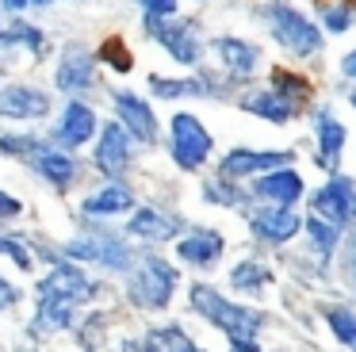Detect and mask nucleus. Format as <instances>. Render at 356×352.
<instances>
[{"instance_id": "412c9836", "label": "nucleus", "mask_w": 356, "mask_h": 352, "mask_svg": "<svg viewBox=\"0 0 356 352\" xmlns=\"http://www.w3.org/2000/svg\"><path fill=\"white\" fill-rule=\"evenodd\" d=\"M241 107L253 111V115H261V119H268V122H287L295 111H299V107L287 104L276 88H272V92H249V96L241 99Z\"/></svg>"}, {"instance_id": "2eb2a0df", "label": "nucleus", "mask_w": 356, "mask_h": 352, "mask_svg": "<svg viewBox=\"0 0 356 352\" xmlns=\"http://www.w3.org/2000/svg\"><path fill=\"white\" fill-rule=\"evenodd\" d=\"M92 134H96V115H92V107L81 104V99H73V104L65 107L62 122L54 127V142L77 150V145H85Z\"/></svg>"}, {"instance_id": "4c0bfd02", "label": "nucleus", "mask_w": 356, "mask_h": 352, "mask_svg": "<svg viewBox=\"0 0 356 352\" xmlns=\"http://www.w3.org/2000/svg\"><path fill=\"white\" fill-rule=\"evenodd\" d=\"M345 73H348V77H356V50L345 58Z\"/></svg>"}, {"instance_id": "ddd939ff", "label": "nucleus", "mask_w": 356, "mask_h": 352, "mask_svg": "<svg viewBox=\"0 0 356 352\" xmlns=\"http://www.w3.org/2000/svg\"><path fill=\"white\" fill-rule=\"evenodd\" d=\"M47 111H50V96L39 88L8 84L0 92V115H8V119H42Z\"/></svg>"}, {"instance_id": "58836bf2", "label": "nucleus", "mask_w": 356, "mask_h": 352, "mask_svg": "<svg viewBox=\"0 0 356 352\" xmlns=\"http://www.w3.org/2000/svg\"><path fill=\"white\" fill-rule=\"evenodd\" d=\"M31 4V0H4V8H8V12H19V8H27Z\"/></svg>"}, {"instance_id": "dca6fc26", "label": "nucleus", "mask_w": 356, "mask_h": 352, "mask_svg": "<svg viewBox=\"0 0 356 352\" xmlns=\"http://www.w3.org/2000/svg\"><path fill=\"white\" fill-rule=\"evenodd\" d=\"M253 195L264 199V203H272V207H291L295 199L302 195V176L295 173V168H276V173L261 176V180L253 184Z\"/></svg>"}, {"instance_id": "5701e85b", "label": "nucleus", "mask_w": 356, "mask_h": 352, "mask_svg": "<svg viewBox=\"0 0 356 352\" xmlns=\"http://www.w3.org/2000/svg\"><path fill=\"white\" fill-rule=\"evenodd\" d=\"M142 352H200V349H195L192 337H188L180 326H157V329L146 333Z\"/></svg>"}, {"instance_id": "4468645a", "label": "nucleus", "mask_w": 356, "mask_h": 352, "mask_svg": "<svg viewBox=\"0 0 356 352\" xmlns=\"http://www.w3.org/2000/svg\"><path fill=\"white\" fill-rule=\"evenodd\" d=\"M127 165H131V142H127V130H123V122H108V127L100 130V145H96V168L119 176Z\"/></svg>"}, {"instance_id": "4be33fe9", "label": "nucleus", "mask_w": 356, "mask_h": 352, "mask_svg": "<svg viewBox=\"0 0 356 352\" xmlns=\"http://www.w3.org/2000/svg\"><path fill=\"white\" fill-rule=\"evenodd\" d=\"M215 50L222 54L230 73H238V77H249L257 69V61H261V50L253 42H241V38H215Z\"/></svg>"}, {"instance_id": "f03ea898", "label": "nucleus", "mask_w": 356, "mask_h": 352, "mask_svg": "<svg viewBox=\"0 0 356 352\" xmlns=\"http://www.w3.org/2000/svg\"><path fill=\"white\" fill-rule=\"evenodd\" d=\"M192 306L211 321V326H218L230 337V352H261V344H257V329L264 326L261 310L230 303V298H222L215 287H207V283H195L192 287Z\"/></svg>"}, {"instance_id": "e433bc0d", "label": "nucleus", "mask_w": 356, "mask_h": 352, "mask_svg": "<svg viewBox=\"0 0 356 352\" xmlns=\"http://www.w3.org/2000/svg\"><path fill=\"white\" fill-rule=\"evenodd\" d=\"M348 275H353V291H356V234H353V264H348Z\"/></svg>"}, {"instance_id": "0eeeda50", "label": "nucleus", "mask_w": 356, "mask_h": 352, "mask_svg": "<svg viewBox=\"0 0 356 352\" xmlns=\"http://www.w3.org/2000/svg\"><path fill=\"white\" fill-rule=\"evenodd\" d=\"M65 257H73V260H96V264H104V268H115V272H123V268H131V249H127L119 237H111V234H92V237H77V241H70L65 245Z\"/></svg>"}, {"instance_id": "72a5a7b5", "label": "nucleus", "mask_w": 356, "mask_h": 352, "mask_svg": "<svg viewBox=\"0 0 356 352\" xmlns=\"http://www.w3.org/2000/svg\"><path fill=\"white\" fill-rule=\"evenodd\" d=\"M138 4H142V12L154 15V19H161V15H172V12H177V0H138Z\"/></svg>"}, {"instance_id": "c756f323", "label": "nucleus", "mask_w": 356, "mask_h": 352, "mask_svg": "<svg viewBox=\"0 0 356 352\" xmlns=\"http://www.w3.org/2000/svg\"><path fill=\"white\" fill-rule=\"evenodd\" d=\"M4 42H12V46H31L35 54L42 50V31H35L31 23H12L8 31H4Z\"/></svg>"}, {"instance_id": "a211bd4d", "label": "nucleus", "mask_w": 356, "mask_h": 352, "mask_svg": "<svg viewBox=\"0 0 356 352\" xmlns=\"http://www.w3.org/2000/svg\"><path fill=\"white\" fill-rule=\"evenodd\" d=\"M180 260L184 264H195V268H215L218 257H222V237L215 234V230H195V234H188L184 241L177 245Z\"/></svg>"}, {"instance_id": "6e6552de", "label": "nucleus", "mask_w": 356, "mask_h": 352, "mask_svg": "<svg viewBox=\"0 0 356 352\" xmlns=\"http://www.w3.org/2000/svg\"><path fill=\"white\" fill-rule=\"evenodd\" d=\"M314 214L333 226H345L356 218V184L348 176H333L325 180V188L314 195Z\"/></svg>"}, {"instance_id": "7c9ffc66", "label": "nucleus", "mask_w": 356, "mask_h": 352, "mask_svg": "<svg viewBox=\"0 0 356 352\" xmlns=\"http://www.w3.org/2000/svg\"><path fill=\"white\" fill-rule=\"evenodd\" d=\"M322 19L330 31H345L353 23V8L348 4H322Z\"/></svg>"}, {"instance_id": "f257e3e1", "label": "nucleus", "mask_w": 356, "mask_h": 352, "mask_svg": "<svg viewBox=\"0 0 356 352\" xmlns=\"http://www.w3.org/2000/svg\"><path fill=\"white\" fill-rule=\"evenodd\" d=\"M92 295H96L92 280H88L77 264L58 260V264L50 268V275L39 283V310H35V326L31 329L42 333V337L65 329L73 321V314H77V306L88 303Z\"/></svg>"}, {"instance_id": "20e7f679", "label": "nucleus", "mask_w": 356, "mask_h": 352, "mask_svg": "<svg viewBox=\"0 0 356 352\" xmlns=\"http://www.w3.org/2000/svg\"><path fill=\"white\" fill-rule=\"evenodd\" d=\"M0 150L4 153H24L58 191H65L73 184V176H77L73 157H65L62 150H54L50 142H39V138H0Z\"/></svg>"}, {"instance_id": "ea45409f", "label": "nucleus", "mask_w": 356, "mask_h": 352, "mask_svg": "<svg viewBox=\"0 0 356 352\" xmlns=\"http://www.w3.org/2000/svg\"><path fill=\"white\" fill-rule=\"evenodd\" d=\"M31 4H39V8H50V4H54V0H31Z\"/></svg>"}, {"instance_id": "7ed1b4c3", "label": "nucleus", "mask_w": 356, "mask_h": 352, "mask_svg": "<svg viewBox=\"0 0 356 352\" xmlns=\"http://www.w3.org/2000/svg\"><path fill=\"white\" fill-rule=\"evenodd\" d=\"M268 27H272V35H276V42L284 46V50L299 54V58L322 50V35H318V27L302 12H295L287 0H272L268 4Z\"/></svg>"}, {"instance_id": "cd10ccee", "label": "nucleus", "mask_w": 356, "mask_h": 352, "mask_svg": "<svg viewBox=\"0 0 356 352\" xmlns=\"http://www.w3.org/2000/svg\"><path fill=\"white\" fill-rule=\"evenodd\" d=\"M272 88L280 92V96L287 99V104H295V107H302L310 99V84L302 81V77H295V73H287V69H280L276 77H272Z\"/></svg>"}, {"instance_id": "f8f14e48", "label": "nucleus", "mask_w": 356, "mask_h": 352, "mask_svg": "<svg viewBox=\"0 0 356 352\" xmlns=\"http://www.w3.org/2000/svg\"><path fill=\"white\" fill-rule=\"evenodd\" d=\"M115 111H119V122H123L127 130H131L134 138H138L142 145H149L157 138V119L154 111H149V104L142 96H134V92H115Z\"/></svg>"}, {"instance_id": "1a4fd4ad", "label": "nucleus", "mask_w": 356, "mask_h": 352, "mask_svg": "<svg viewBox=\"0 0 356 352\" xmlns=\"http://www.w3.org/2000/svg\"><path fill=\"white\" fill-rule=\"evenodd\" d=\"M146 27L180 65H195L200 61V35H195V23H161L154 15H146Z\"/></svg>"}, {"instance_id": "c9c22d12", "label": "nucleus", "mask_w": 356, "mask_h": 352, "mask_svg": "<svg viewBox=\"0 0 356 352\" xmlns=\"http://www.w3.org/2000/svg\"><path fill=\"white\" fill-rule=\"evenodd\" d=\"M16 303H19V291L0 275V310H8V306H16Z\"/></svg>"}, {"instance_id": "79ce46f5", "label": "nucleus", "mask_w": 356, "mask_h": 352, "mask_svg": "<svg viewBox=\"0 0 356 352\" xmlns=\"http://www.w3.org/2000/svg\"><path fill=\"white\" fill-rule=\"evenodd\" d=\"M0 38H4V35H0Z\"/></svg>"}, {"instance_id": "423d86ee", "label": "nucleus", "mask_w": 356, "mask_h": 352, "mask_svg": "<svg viewBox=\"0 0 356 352\" xmlns=\"http://www.w3.org/2000/svg\"><path fill=\"white\" fill-rule=\"evenodd\" d=\"M207 157H211V134L203 130V122L188 111L172 115V161L184 173H195V168L207 165Z\"/></svg>"}, {"instance_id": "a878e982", "label": "nucleus", "mask_w": 356, "mask_h": 352, "mask_svg": "<svg viewBox=\"0 0 356 352\" xmlns=\"http://www.w3.org/2000/svg\"><path fill=\"white\" fill-rule=\"evenodd\" d=\"M149 92H157V96H165V99L203 96V92H207V81H200V77H192V81H165V77H154V81H149Z\"/></svg>"}, {"instance_id": "c85d7f7f", "label": "nucleus", "mask_w": 356, "mask_h": 352, "mask_svg": "<svg viewBox=\"0 0 356 352\" xmlns=\"http://www.w3.org/2000/svg\"><path fill=\"white\" fill-rule=\"evenodd\" d=\"M307 230H310V237H314V249L322 253V257H330L333 245H337V226L314 214V218H307Z\"/></svg>"}, {"instance_id": "9b49d317", "label": "nucleus", "mask_w": 356, "mask_h": 352, "mask_svg": "<svg viewBox=\"0 0 356 352\" xmlns=\"http://www.w3.org/2000/svg\"><path fill=\"white\" fill-rule=\"evenodd\" d=\"M287 161H291V153L287 150H230L222 157V176H249V173H257V176H268V173H276V168H287Z\"/></svg>"}, {"instance_id": "f3484780", "label": "nucleus", "mask_w": 356, "mask_h": 352, "mask_svg": "<svg viewBox=\"0 0 356 352\" xmlns=\"http://www.w3.org/2000/svg\"><path fill=\"white\" fill-rule=\"evenodd\" d=\"M180 226H184L180 218L161 214V211H154V207H138L134 218L127 222V230H131L134 237H142V241H169L172 234H180Z\"/></svg>"}, {"instance_id": "393cba45", "label": "nucleus", "mask_w": 356, "mask_h": 352, "mask_svg": "<svg viewBox=\"0 0 356 352\" xmlns=\"http://www.w3.org/2000/svg\"><path fill=\"white\" fill-rule=\"evenodd\" d=\"M268 280H272L268 268L257 264V260H241V264H234V272H230V283L238 291H249V295H257V291H261Z\"/></svg>"}, {"instance_id": "9d476101", "label": "nucleus", "mask_w": 356, "mask_h": 352, "mask_svg": "<svg viewBox=\"0 0 356 352\" xmlns=\"http://www.w3.org/2000/svg\"><path fill=\"white\" fill-rule=\"evenodd\" d=\"M249 226H253V234L261 237V241L284 245L302 230V218L291 207H257V211H249Z\"/></svg>"}, {"instance_id": "6ab92c4d", "label": "nucleus", "mask_w": 356, "mask_h": 352, "mask_svg": "<svg viewBox=\"0 0 356 352\" xmlns=\"http://www.w3.org/2000/svg\"><path fill=\"white\" fill-rule=\"evenodd\" d=\"M92 81H96L92 58H88L85 50H77V46H70L62 65H58V88L62 92H85V88H92Z\"/></svg>"}, {"instance_id": "473e14b6", "label": "nucleus", "mask_w": 356, "mask_h": 352, "mask_svg": "<svg viewBox=\"0 0 356 352\" xmlns=\"http://www.w3.org/2000/svg\"><path fill=\"white\" fill-rule=\"evenodd\" d=\"M104 58L115 61L119 73H127V69H131V54H127V46L119 42V38H108V42H104Z\"/></svg>"}, {"instance_id": "f704fd0d", "label": "nucleus", "mask_w": 356, "mask_h": 352, "mask_svg": "<svg viewBox=\"0 0 356 352\" xmlns=\"http://www.w3.org/2000/svg\"><path fill=\"white\" fill-rule=\"evenodd\" d=\"M19 199H12L8 191H0V222H8V218H19Z\"/></svg>"}, {"instance_id": "b1692460", "label": "nucleus", "mask_w": 356, "mask_h": 352, "mask_svg": "<svg viewBox=\"0 0 356 352\" xmlns=\"http://www.w3.org/2000/svg\"><path fill=\"white\" fill-rule=\"evenodd\" d=\"M131 207H134V195L123 184H108V188H100L96 195L85 199L88 214H119V211H131Z\"/></svg>"}, {"instance_id": "a19ab883", "label": "nucleus", "mask_w": 356, "mask_h": 352, "mask_svg": "<svg viewBox=\"0 0 356 352\" xmlns=\"http://www.w3.org/2000/svg\"><path fill=\"white\" fill-rule=\"evenodd\" d=\"M353 107H356V96H353Z\"/></svg>"}, {"instance_id": "2f4dec72", "label": "nucleus", "mask_w": 356, "mask_h": 352, "mask_svg": "<svg viewBox=\"0 0 356 352\" xmlns=\"http://www.w3.org/2000/svg\"><path fill=\"white\" fill-rule=\"evenodd\" d=\"M0 257H12L19 268H31V253H27L24 241H16V237H0Z\"/></svg>"}, {"instance_id": "bb28decb", "label": "nucleus", "mask_w": 356, "mask_h": 352, "mask_svg": "<svg viewBox=\"0 0 356 352\" xmlns=\"http://www.w3.org/2000/svg\"><path fill=\"white\" fill-rule=\"evenodd\" d=\"M325 321H330L333 337L345 341L348 349L356 352V310H345V306H325Z\"/></svg>"}, {"instance_id": "aec40b11", "label": "nucleus", "mask_w": 356, "mask_h": 352, "mask_svg": "<svg viewBox=\"0 0 356 352\" xmlns=\"http://www.w3.org/2000/svg\"><path fill=\"white\" fill-rule=\"evenodd\" d=\"M341 150H345V127L330 111H322L318 115V165L333 173L341 161Z\"/></svg>"}, {"instance_id": "39448f33", "label": "nucleus", "mask_w": 356, "mask_h": 352, "mask_svg": "<svg viewBox=\"0 0 356 352\" xmlns=\"http://www.w3.org/2000/svg\"><path fill=\"white\" fill-rule=\"evenodd\" d=\"M177 268L169 264V260L161 257H146L138 264V272H134V283H131V298L138 306H146V310H165L172 298V291H177Z\"/></svg>"}]
</instances>
